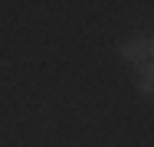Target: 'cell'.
<instances>
[{
    "mask_svg": "<svg viewBox=\"0 0 154 147\" xmlns=\"http://www.w3.org/2000/svg\"><path fill=\"white\" fill-rule=\"evenodd\" d=\"M154 52V43L144 36V39H128V43H122V59H128V62H148Z\"/></svg>",
    "mask_w": 154,
    "mask_h": 147,
    "instance_id": "cell-1",
    "label": "cell"
},
{
    "mask_svg": "<svg viewBox=\"0 0 154 147\" xmlns=\"http://www.w3.org/2000/svg\"><path fill=\"white\" fill-rule=\"evenodd\" d=\"M151 82H154L151 62H144V72H141V92H144V95H151Z\"/></svg>",
    "mask_w": 154,
    "mask_h": 147,
    "instance_id": "cell-2",
    "label": "cell"
}]
</instances>
